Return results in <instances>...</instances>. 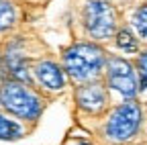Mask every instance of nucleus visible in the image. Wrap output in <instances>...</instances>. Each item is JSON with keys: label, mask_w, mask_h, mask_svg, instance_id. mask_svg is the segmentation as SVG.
I'll use <instances>...</instances> for the list:
<instances>
[{"label": "nucleus", "mask_w": 147, "mask_h": 145, "mask_svg": "<svg viewBox=\"0 0 147 145\" xmlns=\"http://www.w3.org/2000/svg\"><path fill=\"white\" fill-rule=\"evenodd\" d=\"M104 51L92 43H76L63 53V67L74 80H92L104 67Z\"/></svg>", "instance_id": "f257e3e1"}, {"label": "nucleus", "mask_w": 147, "mask_h": 145, "mask_svg": "<svg viewBox=\"0 0 147 145\" xmlns=\"http://www.w3.org/2000/svg\"><path fill=\"white\" fill-rule=\"evenodd\" d=\"M0 102L8 113L25 121H35L43 108L41 98L21 82H6L0 90Z\"/></svg>", "instance_id": "f03ea898"}, {"label": "nucleus", "mask_w": 147, "mask_h": 145, "mask_svg": "<svg viewBox=\"0 0 147 145\" xmlns=\"http://www.w3.org/2000/svg\"><path fill=\"white\" fill-rule=\"evenodd\" d=\"M141 125V108L137 102H125L119 108H115L113 115L108 117L106 127H104V133L110 141H127L131 139L137 129Z\"/></svg>", "instance_id": "7ed1b4c3"}, {"label": "nucleus", "mask_w": 147, "mask_h": 145, "mask_svg": "<svg viewBox=\"0 0 147 145\" xmlns=\"http://www.w3.org/2000/svg\"><path fill=\"white\" fill-rule=\"evenodd\" d=\"M84 27L94 39H108L117 29V10L106 0H88L84 6Z\"/></svg>", "instance_id": "20e7f679"}, {"label": "nucleus", "mask_w": 147, "mask_h": 145, "mask_svg": "<svg viewBox=\"0 0 147 145\" xmlns=\"http://www.w3.org/2000/svg\"><path fill=\"white\" fill-rule=\"evenodd\" d=\"M106 82L108 86L117 90L125 98H133L137 94V76L131 67V63L121 57H110L106 61Z\"/></svg>", "instance_id": "39448f33"}, {"label": "nucleus", "mask_w": 147, "mask_h": 145, "mask_svg": "<svg viewBox=\"0 0 147 145\" xmlns=\"http://www.w3.org/2000/svg\"><path fill=\"white\" fill-rule=\"evenodd\" d=\"M76 102L86 113H100L106 106V90L98 82L84 84L76 90Z\"/></svg>", "instance_id": "423d86ee"}, {"label": "nucleus", "mask_w": 147, "mask_h": 145, "mask_svg": "<svg viewBox=\"0 0 147 145\" xmlns=\"http://www.w3.org/2000/svg\"><path fill=\"white\" fill-rule=\"evenodd\" d=\"M33 71H35V78L39 80V84L45 86L47 90H61L65 86L63 69L53 61H39Z\"/></svg>", "instance_id": "0eeeda50"}, {"label": "nucleus", "mask_w": 147, "mask_h": 145, "mask_svg": "<svg viewBox=\"0 0 147 145\" xmlns=\"http://www.w3.org/2000/svg\"><path fill=\"white\" fill-rule=\"evenodd\" d=\"M21 135H23L21 125L0 115V139H2V141H14Z\"/></svg>", "instance_id": "6e6552de"}, {"label": "nucleus", "mask_w": 147, "mask_h": 145, "mask_svg": "<svg viewBox=\"0 0 147 145\" xmlns=\"http://www.w3.org/2000/svg\"><path fill=\"white\" fill-rule=\"evenodd\" d=\"M16 21V12L14 6L8 2V0H0V31H6L14 25Z\"/></svg>", "instance_id": "1a4fd4ad"}, {"label": "nucleus", "mask_w": 147, "mask_h": 145, "mask_svg": "<svg viewBox=\"0 0 147 145\" xmlns=\"http://www.w3.org/2000/svg\"><path fill=\"white\" fill-rule=\"evenodd\" d=\"M133 27H135V31H137L139 37L147 39V4L139 6L133 12Z\"/></svg>", "instance_id": "9d476101"}, {"label": "nucleus", "mask_w": 147, "mask_h": 145, "mask_svg": "<svg viewBox=\"0 0 147 145\" xmlns=\"http://www.w3.org/2000/svg\"><path fill=\"white\" fill-rule=\"evenodd\" d=\"M117 45H119L123 51H137V39L133 37V33L127 31V29L119 31V35H117Z\"/></svg>", "instance_id": "9b49d317"}, {"label": "nucleus", "mask_w": 147, "mask_h": 145, "mask_svg": "<svg viewBox=\"0 0 147 145\" xmlns=\"http://www.w3.org/2000/svg\"><path fill=\"white\" fill-rule=\"evenodd\" d=\"M137 71H139V86L147 88V51H143L137 59Z\"/></svg>", "instance_id": "f8f14e48"}, {"label": "nucleus", "mask_w": 147, "mask_h": 145, "mask_svg": "<svg viewBox=\"0 0 147 145\" xmlns=\"http://www.w3.org/2000/svg\"><path fill=\"white\" fill-rule=\"evenodd\" d=\"M80 145H90V143H80Z\"/></svg>", "instance_id": "ddd939ff"}]
</instances>
